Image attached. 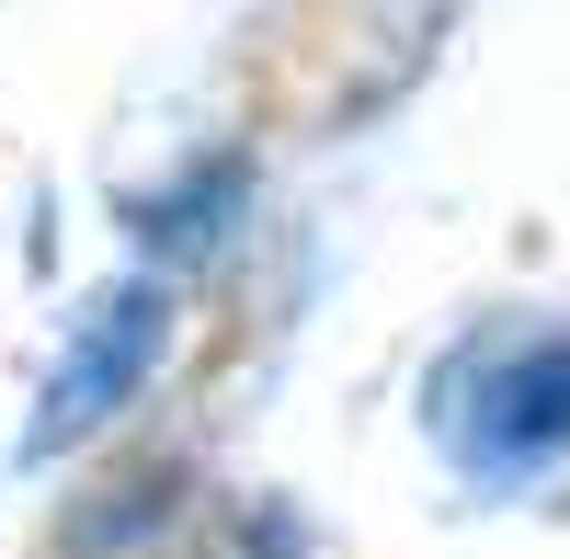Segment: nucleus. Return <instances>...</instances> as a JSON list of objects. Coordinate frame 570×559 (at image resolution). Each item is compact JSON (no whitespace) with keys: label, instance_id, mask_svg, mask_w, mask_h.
Instances as JSON below:
<instances>
[{"label":"nucleus","instance_id":"f257e3e1","mask_svg":"<svg viewBox=\"0 0 570 559\" xmlns=\"http://www.w3.org/2000/svg\"><path fill=\"white\" fill-rule=\"evenodd\" d=\"M445 469L480 491H525L570 457V332L559 320H480L422 389Z\"/></svg>","mask_w":570,"mask_h":559},{"label":"nucleus","instance_id":"f03ea898","mask_svg":"<svg viewBox=\"0 0 570 559\" xmlns=\"http://www.w3.org/2000/svg\"><path fill=\"white\" fill-rule=\"evenodd\" d=\"M160 354H171V286L160 274H126V286H104L80 308V332L58 354V377H46L35 400V423H23V457H69L115 423V411L160 377Z\"/></svg>","mask_w":570,"mask_h":559},{"label":"nucleus","instance_id":"7ed1b4c3","mask_svg":"<svg viewBox=\"0 0 570 559\" xmlns=\"http://www.w3.org/2000/svg\"><path fill=\"white\" fill-rule=\"evenodd\" d=\"M252 206V149H206L183 183H160V195H137L126 217H137V241H149L160 263H195V252H217L228 241V217Z\"/></svg>","mask_w":570,"mask_h":559}]
</instances>
